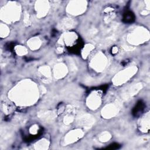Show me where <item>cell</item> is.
Returning <instances> with one entry per match:
<instances>
[{"label":"cell","mask_w":150,"mask_h":150,"mask_svg":"<svg viewBox=\"0 0 150 150\" xmlns=\"http://www.w3.org/2000/svg\"><path fill=\"white\" fill-rule=\"evenodd\" d=\"M83 135V132L80 129H76L69 132L64 138V142L66 144L73 143L79 139H80Z\"/></svg>","instance_id":"30bf717a"},{"label":"cell","mask_w":150,"mask_h":150,"mask_svg":"<svg viewBox=\"0 0 150 150\" xmlns=\"http://www.w3.org/2000/svg\"><path fill=\"white\" fill-rule=\"evenodd\" d=\"M20 14V6L15 2H10L1 9V18L5 22L11 23L19 19Z\"/></svg>","instance_id":"7a4b0ae2"},{"label":"cell","mask_w":150,"mask_h":150,"mask_svg":"<svg viewBox=\"0 0 150 150\" xmlns=\"http://www.w3.org/2000/svg\"><path fill=\"white\" fill-rule=\"evenodd\" d=\"M49 142L47 140L45 139H42L36 142V144L35 145L36 149H47L48 146H49Z\"/></svg>","instance_id":"d6986e66"},{"label":"cell","mask_w":150,"mask_h":150,"mask_svg":"<svg viewBox=\"0 0 150 150\" xmlns=\"http://www.w3.org/2000/svg\"><path fill=\"white\" fill-rule=\"evenodd\" d=\"M77 122L83 128H88L94 123V118L90 115L85 114L80 117L77 120Z\"/></svg>","instance_id":"8fae6325"},{"label":"cell","mask_w":150,"mask_h":150,"mask_svg":"<svg viewBox=\"0 0 150 150\" xmlns=\"http://www.w3.org/2000/svg\"><path fill=\"white\" fill-rule=\"evenodd\" d=\"M49 4L47 1H38L35 4V10L39 18L45 16L48 12Z\"/></svg>","instance_id":"9c48e42d"},{"label":"cell","mask_w":150,"mask_h":150,"mask_svg":"<svg viewBox=\"0 0 150 150\" xmlns=\"http://www.w3.org/2000/svg\"><path fill=\"white\" fill-rule=\"evenodd\" d=\"M74 118H73V117L71 116V115H67L66 117H64V122L66 124H70L71 122H73Z\"/></svg>","instance_id":"484cf974"},{"label":"cell","mask_w":150,"mask_h":150,"mask_svg":"<svg viewBox=\"0 0 150 150\" xmlns=\"http://www.w3.org/2000/svg\"><path fill=\"white\" fill-rule=\"evenodd\" d=\"M15 50L16 54L19 56H23L27 53V49L25 47L21 45L16 46L15 48Z\"/></svg>","instance_id":"603a6c76"},{"label":"cell","mask_w":150,"mask_h":150,"mask_svg":"<svg viewBox=\"0 0 150 150\" xmlns=\"http://www.w3.org/2000/svg\"><path fill=\"white\" fill-rule=\"evenodd\" d=\"M117 52H118V48L117 47L115 46L112 49V53H116Z\"/></svg>","instance_id":"83f0119b"},{"label":"cell","mask_w":150,"mask_h":150,"mask_svg":"<svg viewBox=\"0 0 150 150\" xmlns=\"http://www.w3.org/2000/svg\"><path fill=\"white\" fill-rule=\"evenodd\" d=\"M9 95L11 99L16 103L28 105L33 104L38 99V88L33 82L25 80L14 87Z\"/></svg>","instance_id":"6da1fadb"},{"label":"cell","mask_w":150,"mask_h":150,"mask_svg":"<svg viewBox=\"0 0 150 150\" xmlns=\"http://www.w3.org/2000/svg\"><path fill=\"white\" fill-rule=\"evenodd\" d=\"M74 25V22L70 18H66L62 20L60 23V28L62 29H70Z\"/></svg>","instance_id":"e0dca14e"},{"label":"cell","mask_w":150,"mask_h":150,"mask_svg":"<svg viewBox=\"0 0 150 150\" xmlns=\"http://www.w3.org/2000/svg\"><path fill=\"white\" fill-rule=\"evenodd\" d=\"M119 110L118 105L113 103L106 105L101 111L102 116L105 118H110L115 116Z\"/></svg>","instance_id":"ba28073f"},{"label":"cell","mask_w":150,"mask_h":150,"mask_svg":"<svg viewBox=\"0 0 150 150\" xmlns=\"http://www.w3.org/2000/svg\"><path fill=\"white\" fill-rule=\"evenodd\" d=\"M39 117L45 121H52L56 117L54 112L52 111H45L39 112L38 114Z\"/></svg>","instance_id":"2e32d148"},{"label":"cell","mask_w":150,"mask_h":150,"mask_svg":"<svg viewBox=\"0 0 150 150\" xmlns=\"http://www.w3.org/2000/svg\"><path fill=\"white\" fill-rule=\"evenodd\" d=\"M94 49V46L91 44H87L85 46V47L83 48L82 50V56L84 58H86L87 57L88 54L91 51L93 50Z\"/></svg>","instance_id":"7402d4cb"},{"label":"cell","mask_w":150,"mask_h":150,"mask_svg":"<svg viewBox=\"0 0 150 150\" xmlns=\"http://www.w3.org/2000/svg\"><path fill=\"white\" fill-rule=\"evenodd\" d=\"M38 126L37 125H33L30 128L29 132L32 134H35L38 132Z\"/></svg>","instance_id":"4316f807"},{"label":"cell","mask_w":150,"mask_h":150,"mask_svg":"<svg viewBox=\"0 0 150 150\" xmlns=\"http://www.w3.org/2000/svg\"><path fill=\"white\" fill-rule=\"evenodd\" d=\"M101 96L98 91H93L87 99V106L92 110L97 109L101 104Z\"/></svg>","instance_id":"52a82bcc"},{"label":"cell","mask_w":150,"mask_h":150,"mask_svg":"<svg viewBox=\"0 0 150 150\" xmlns=\"http://www.w3.org/2000/svg\"><path fill=\"white\" fill-rule=\"evenodd\" d=\"M9 33V28L4 23H1L0 25V36L2 38L6 37Z\"/></svg>","instance_id":"44dd1931"},{"label":"cell","mask_w":150,"mask_h":150,"mask_svg":"<svg viewBox=\"0 0 150 150\" xmlns=\"http://www.w3.org/2000/svg\"><path fill=\"white\" fill-rule=\"evenodd\" d=\"M137 71V67L135 66L129 67L119 71L113 78V83L115 85H121L129 80Z\"/></svg>","instance_id":"277c9868"},{"label":"cell","mask_w":150,"mask_h":150,"mask_svg":"<svg viewBox=\"0 0 150 150\" xmlns=\"http://www.w3.org/2000/svg\"><path fill=\"white\" fill-rule=\"evenodd\" d=\"M28 45L32 50L39 49L41 45V40L38 37L32 38L28 41Z\"/></svg>","instance_id":"9a60e30c"},{"label":"cell","mask_w":150,"mask_h":150,"mask_svg":"<svg viewBox=\"0 0 150 150\" xmlns=\"http://www.w3.org/2000/svg\"><path fill=\"white\" fill-rule=\"evenodd\" d=\"M149 32L144 28H137L128 34V41L133 45L144 43L149 39Z\"/></svg>","instance_id":"3957f363"},{"label":"cell","mask_w":150,"mask_h":150,"mask_svg":"<svg viewBox=\"0 0 150 150\" xmlns=\"http://www.w3.org/2000/svg\"><path fill=\"white\" fill-rule=\"evenodd\" d=\"M39 71L40 72V73L44 77L47 78H49L50 77L51 75V71L50 69L49 68V67L47 66H42L39 68Z\"/></svg>","instance_id":"ffe728a7"},{"label":"cell","mask_w":150,"mask_h":150,"mask_svg":"<svg viewBox=\"0 0 150 150\" xmlns=\"http://www.w3.org/2000/svg\"><path fill=\"white\" fill-rule=\"evenodd\" d=\"M141 88V84H137L132 86L129 90H127L123 94L122 97L124 99H128L130 97L135 95Z\"/></svg>","instance_id":"5bb4252c"},{"label":"cell","mask_w":150,"mask_h":150,"mask_svg":"<svg viewBox=\"0 0 150 150\" xmlns=\"http://www.w3.org/2000/svg\"><path fill=\"white\" fill-rule=\"evenodd\" d=\"M90 64L93 69L98 71H101L106 66L107 58L104 54L100 52L93 58Z\"/></svg>","instance_id":"8992f818"},{"label":"cell","mask_w":150,"mask_h":150,"mask_svg":"<svg viewBox=\"0 0 150 150\" xmlns=\"http://www.w3.org/2000/svg\"><path fill=\"white\" fill-rule=\"evenodd\" d=\"M53 73L56 79H62L64 77L67 73V67L62 63L57 64L54 67Z\"/></svg>","instance_id":"7c38bea8"},{"label":"cell","mask_w":150,"mask_h":150,"mask_svg":"<svg viewBox=\"0 0 150 150\" xmlns=\"http://www.w3.org/2000/svg\"><path fill=\"white\" fill-rule=\"evenodd\" d=\"M149 115L147 117L143 118L140 122V128L143 132H145L149 129Z\"/></svg>","instance_id":"ac0fdd59"},{"label":"cell","mask_w":150,"mask_h":150,"mask_svg":"<svg viewBox=\"0 0 150 150\" xmlns=\"http://www.w3.org/2000/svg\"><path fill=\"white\" fill-rule=\"evenodd\" d=\"M110 138H111V134L107 131L103 132L100 135V137H99L100 141L104 142L108 141Z\"/></svg>","instance_id":"cb8c5ba5"},{"label":"cell","mask_w":150,"mask_h":150,"mask_svg":"<svg viewBox=\"0 0 150 150\" xmlns=\"http://www.w3.org/2000/svg\"><path fill=\"white\" fill-rule=\"evenodd\" d=\"M86 6L87 2L85 1H72L67 6V11L71 15H78L85 11Z\"/></svg>","instance_id":"5b68a950"},{"label":"cell","mask_w":150,"mask_h":150,"mask_svg":"<svg viewBox=\"0 0 150 150\" xmlns=\"http://www.w3.org/2000/svg\"><path fill=\"white\" fill-rule=\"evenodd\" d=\"M77 39L76 34L74 32H67L63 35L61 38L62 42H64L66 45H73Z\"/></svg>","instance_id":"4fadbf2b"},{"label":"cell","mask_w":150,"mask_h":150,"mask_svg":"<svg viewBox=\"0 0 150 150\" xmlns=\"http://www.w3.org/2000/svg\"><path fill=\"white\" fill-rule=\"evenodd\" d=\"M23 22L25 25L29 26L30 24V17L29 15L27 12H25L24 14V18H23Z\"/></svg>","instance_id":"d4e9b609"}]
</instances>
